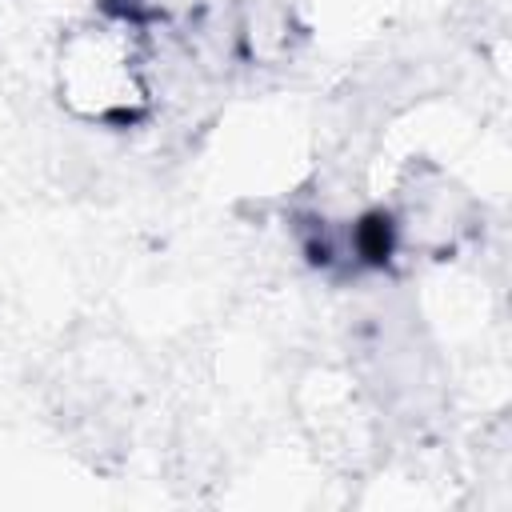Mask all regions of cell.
Segmentation results:
<instances>
[{"label":"cell","instance_id":"6da1fadb","mask_svg":"<svg viewBox=\"0 0 512 512\" xmlns=\"http://www.w3.org/2000/svg\"><path fill=\"white\" fill-rule=\"evenodd\" d=\"M56 92L72 116L128 124L148 108V56L140 32L120 20L76 24L56 52Z\"/></svg>","mask_w":512,"mask_h":512}]
</instances>
